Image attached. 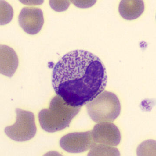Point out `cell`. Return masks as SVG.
Masks as SVG:
<instances>
[{
    "instance_id": "6da1fadb",
    "label": "cell",
    "mask_w": 156,
    "mask_h": 156,
    "mask_svg": "<svg viewBox=\"0 0 156 156\" xmlns=\"http://www.w3.org/2000/svg\"><path fill=\"white\" fill-rule=\"evenodd\" d=\"M107 74L102 61L82 50L70 51L56 64L52 75L53 87L68 104L81 107L103 92Z\"/></svg>"
},
{
    "instance_id": "7a4b0ae2",
    "label": "cell",
    "mask_w": 156,
    "mask_h": 156,
    "mask_svg": "<svg viewBox=\"0 0 156 156\" xmlns=\"http://www.w3.org/2000/svg\"><path fill=\"white\" fill-rule=\"evenodd\" d=\"M81 107H74L57 95L52 99L48 109H42L38 114L41 128L48 132L61 131L69 127L71 121L77 114Z\"/></svg>"
},
{
    "instance_id": "3957f363",
    "label": "cell",
    "mask_w": 156,
    "mask_h": 156,
    "mask_svg": "<svg viewBox=\"0 0 156 156\" xmlns=\"http://www.w3.org/2000/svg\"><path fill=\"white\" fill-rule=\"evenodd\" d=\"M88 113L97 123L112 122L119 115L121 104L115 94L105 91L86 105Z\"/></svg>"
},
{
    "instance_id": "277c9868",
    "label": "cell",
    "mask_w": 156,
    "mask_h": 156,
    "mask_svg": "<svg viewBox=\"0 0 156 156\" xmlns=\"http://www.w3.org/2000/svg\"><path fill=\"white\" fill-rule=\"evenodd\" d=\"M16 122L6 127L5 133L9 138L15 141L23 142L31 140L37 132L34 115L31 112L20 108H16Z\"/></svg>"
},
{
    "instance_id": "5b68a950",
    "label": "cell",
    "mask_w": 156,
    "mask_h": 156,
    "mask_svg": "<svg viewBox=\"0 0 156 156\" xmlns=\"http://www.w3.org/2000/svg\"><path fill=\"white\" fill-rule=\"evenodd\" d=\"M92 134L93 144L117 146L121 139L118 128L111 123H99L94 127Z\"/></svg>"
},
{
    "instance_id": "8992f818",
    "label": "cell",
    "mask_w": 156,
    "mask_h": 156,
    "mask_svg": "<svg viewBox=\"0 0 156 156\" xmlns=\"http://www.w3.org/2000/svg\"><path fill=\"white\" fill-rule=\"evenodd\" d=\"M93 144L92 131L70 133L62 137L60 145L63 149L73 153L83 152Z\"/></svg>"
},
{
    "instance_id": "52a82bcc",
    "label": "cell",
    "mask_w": 156,
    "mask_h": 156,
    "mask_svg": "<svg viewBox=\"0 0 156 156\" xmlns=\"http://www.w3.org/2000/svg\"><path fill=\"white\" fill-rule=\"evenodd\" d=\"M18 22L26 33L36 34L40 32L44 24L43 11L37 7H24L20 13Z\"/></svg>"
},
{
    "instance_id": "ba28073f",
    "label": "cell",
    "mask_w": 156,
    "mask_h": 156,
    "mask_svg": "<svg viewBox=\"0 0 156 156\" xmlns=\"http://www.w3.org/2000/svg\"><path fill=\"white\" fill-rule=\"evenodd\" d=\"M1 73L9 77L14 75L18 66V58L14 49L5 45H1Z\"/></svg>"
},
{
    "instance_id": "9c48e42d",
    "label": "cell",
    "mask_w": 156,
    "mask_h": 156,
    "mask_svg": "<svg viewBox=\"0 0 156 156\" xmlns=\"http://www.w3.org/2000/svg\"><path fill=\"white\" fill-rule=\"evenodd\" d=\"M119 12L123 18L127 20H133L138 18L144 10L143 1L124 0L120 3Z\"/></svg>"
},
{
    "instance_id": "30bf717a",
    "label": "cell",
    "mask_w": 156,
    "mask_h": 156,
    "mask_svg": "<svg viewBox=\"0 0 156 156\" xmlns=\"http://www.w3.org/2000/svg\"><path fill=\"white\" fill-rule=\"evenodd\" d=\"M13 16V8L6 2L1 1V25L9 23Z\"/></svg>"
},
{
    "instance_id": "8fae6325",
    "label": "cell",
    "mask_w": 156,
    "mask_h": 156,
    "mask_svg": "<svg viewBox=\"0 0 156 156\" xmlns=\"http://www.w3.org/2000/svg\"><path fill=\"white\" fill-rule=\"evenodd\" d=\"M49 5L55 11L60 12L67 10L70 2L68 1H49Z\"/></svg>"
},
{
    "instance_id": "7c38bea8",
    "label": "cell",
    "mask_w": 156,
    "mask_h": 156,
    "mask_svg": "<svg viewBox=\"0 0 156 156\" xmlns=\"http://www.w3.org/2000/svg\"><path fill=\"white\" fill-rule=\"evenodd\" d=\"M74 5L77 6V7H79V8H88V7H91L92 5L95 4V2H93L94 1H92L91 2H89L90 1H87V2H86L87 1H71Z\"/></svg>"
}]
</instances>
